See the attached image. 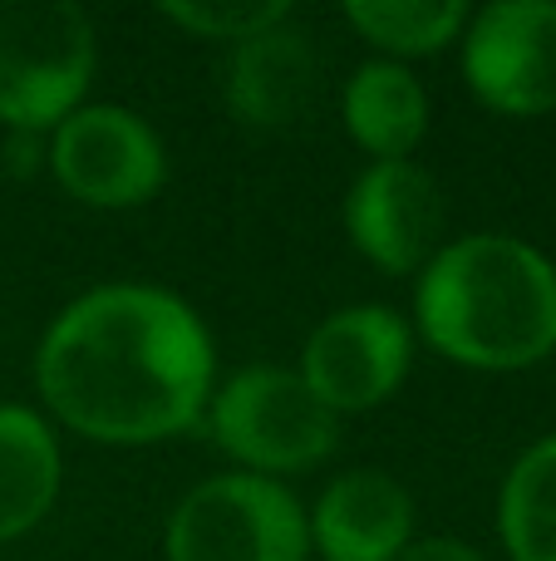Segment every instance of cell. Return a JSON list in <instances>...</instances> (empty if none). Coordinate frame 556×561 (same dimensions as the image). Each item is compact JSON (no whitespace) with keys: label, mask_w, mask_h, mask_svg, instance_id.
I'll return each instance as SVG.
<instances>
[{"label":"cell","mask_w":556,"mask_h":561,"mask_svg":"<svg viewBox=\"0 0 556 561\" xmlns=\"http://www.w3.org/2000/svg\"><path fill=\"white\" fill-rule=\"evenodd\" d=\"M94 79V25L69 0H0V124L59 128Z\"/></svg>","instance_id":"obj_3"},{"label":"cell","mask_w":556,"mask_h":561,"mask_svg":"<svg viewBox=\"0 0 556 561\" xmlns=\"http://www.w3.org/2000/svg\"><path fill=\"white\" fill-rule=\"evenodd\" d=\"M59 493V448L45 419L0 404V542L25 537Z\"/></svg>","instance_id":"obj_13"},{"label":"cell","mask_w":556,"mask_h":561,"mask_svg":"<svg viewBox=\"0 0 556 561\" xmlns=\"http://www.w3.org/2000/svg\"><path fill=\"white\" fill-rule=\"evenodd\" d=\"M321 561H394L414 542V503L380 468H350L305 517Z\"/></svg>","instance_id":"obj_10"},{"label":"cell","mask_w":556,"mask_h":561,"mask_svg":"<svg viewBox=\"0 0 556 561\" xmlns=\"http://www.w3.org/2000/svg\"><path fill=\"white\" fill-rule=\"evenodd\" d=\"M311 527L276 478L222 473L197 483L167 523V561H305Z\"/></svg>","instance_id":"obj_5"},{"label":"cell","mask_w":556,"mask_h":561,"mask_svg":"<svg viewBox=\"0 0 556 561\" xmlns=\"http://www.w3.org/2000/svg\"><path fill=\"white\" fill-rule=\"evenodd\" d=\"M49 168L65 193L89 207H138L167 178L158 134L118 104H79L55 128Z\"/></svg>","instance_id":"obj_7"},{"label":"cell","mask_w":556,"mask_h":561,"mask_svg":"<svg viewBox=\"0 0 556 561\" xmlns=\"http://www.w3.org/2000/svg\"><path fill=\"white\" fill-rule=\"evenodd\" d=\"M414 310L453 365L528 369L556 350V266L518 237H459L424 266Z\"/></svg>","instance_id":"obj_2"},{"label":"cell","mask_w":556,"mask_h":561,"mask_svg":"<svg viewBox=\"0 0 556 561\" xmlns=\"http://www.w3.org/2000/svg\"><path fill=\"white\" fill-rule=\"evenodd\" d=\"M473 10L459 0H350L345 20L390 55H433L463 35Z\"/></svg>","instance_id":"obj_15"},{"label":"cell","mask_w":556,"mask_h":561,"mask_svg":"<svg viewBox=\"0 0 556 561\" xmlns=\"http://www.w3.org/2000/svg\"><path fill=\"white\" fill-rule=\"evenodd\" d=\"M414 359V335L399 310L390 306H345L311 330L301 355V379L331 404L374 409L404 385Z\"/></svg>","instance_id":"obj_8"},{"label":"cell","mask_w":556,"mask_h":561,"mask_svg":"<svg viewBox=\"0 0 556 561\" xmlns=\"http://www.w3.org/2000/svg\"><path fill=\"white\" fill-rule=\"evenodd\" d=\"M315 89V49L291 20L232 45L227 59V108L252 128H281L305 108Z\"/></svg>","instance_id":"obj_11"},{"label":"cell","mask_w":556,"mask_h":561,"mask_svg":"<svg viewBox=\"0 0 556 561\" xmlns=\"http://www.w3.org/2000/svg\"><path fill=\"white\" fill-rule=\"evenodd\" d=\"M394 561H483L468 542L459 537H424V542H409Z\"/></svg>","instance_id":"obj_17"},{"label":"cell","mask_w":556,"mask_h":561,"mask_svg":"<svg viewBox=\"0 0 556 561\" xmlns=\"http://www.w3.org/2000/svg\"><path fill=\"white\" fill-rule=\"evenodd\" d=\"M212 335L158 286H99L45 330L35 379L59 424L99 444H158L202 419Z\"/></svg>","instance_id":"obj_1"},{"label":"cell","mask_w":556,"mask_h":561,"mask_svg":"<svg viewBox=\"0 0 556 561\" xmlns=\"http://www.w3.org/2000/svg\"><path fill=\"white\" fill-rule=\"evenodd\" d=\"M212 434L256 478L301 473L335 448L340 414L321 404V394L301 379V369L256 365L232 375L212 394Z\"/></svg>","instance_id":"obj_4"},{"label":"cell","mask_w":556,"mask_h":561,"mask_svg":"<svg viewBox=\"0 0 556 561\" xmlns=\"http://www.w3.org/2000/svg\"><path fill=\"white\" fill-rule=\"evenodd\" d=\"M345 128L374 163H409L429 134V94L394 59L360 65L345 84Z\"/></svg>","instance_id":"obj_12"},{"label":"cell","mask_w":556,"mask_h":561,"mask_svg":"<svg viewBox=\"0 0 556 561\" xmlns=\"http://www.w3.org/2000/svg\"><path fill=\"white\" fill-rule=\"evenodd\" d=\"M345 232L380 272H424L443 232L439 183L419 163H370L345 193Z\"/></svg>","instance_id":"obj_9"},{"label":"cell","mask_w":556,"mask_h":561,"mask_svg":"<svg viewBox=\"0 0 556 561\" xmlns=\"http://www.w3.org/2000/svg\"><path fill=\"white\" fill-rule=\"evenodd\" d=\"M463 79L512 118L556 108V0H498L463 25Z\"/></svg>","instance_id":"obj_6"},{"label":"cell","mask_w":556,"mask_h":561,"mask_svg":"<svg viewBox=\"0 0 556 561\" xmlns=\"http://www.w3.org/2000/svg\"><path fill=\"white\" fill-rule=\"evenodd\" d=\"M158 10H163L173 25H183L187 35L232 39V45H242V39L291 20L286 0H163Z\"/></svg>","instance_id":"obj_16"},{"label":"cell","mask_w":556,"mask_h":561,"mask_svg":"<svg viewBox=\"0 0 556 561\" xmlns=\"http://www.w3.org/2000/svg\"><path fill=\"white\" fill-rule=\"evenodd\" d=\"M502 547L512 561H556V434L512 463L498 503Z\"/></svg>","instance_id":"obj_14"}]
</instances>
